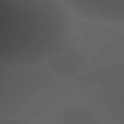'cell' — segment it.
Returning <instances> with one entry per match:
<instances>
[{
    "mask_svg": "<svg viewBox=\"0 0 124 124\" xmlns=\"http://www.w3.org/2000/svg\"><path fill=\"white\" fill-rule=\"evenodd\" d=\"M72 13L60 0H0V61L25 67L47 61L70 39Z\"/></svg>",
    "mask_w": 124,
    "mask_h": 124,
    "instance_id": "obj_1",
    "label": "cell"
},
{
    "mask_svg": "<svg viewBox=\"0 0 124 124\" xmlns=\"http://www.w3.org/2000/svg\"><path fill=\"white\" fill-rule=\"evenodd\" d=\"M72 15L79 18L105 22H124V0H60Z\"/></svg>",
    "mask_w": 124,
    "mask_h": 124,
    "instance_id": "obj_2",
    "label": "cell"
},
{
    "mask_svg": "<svg viewBox=\"0 0 124 124\" xmlns=\"http://www.w3.org/2000/svg\"><path fill=\"white\" fill-rule=\"evenodd\" d=\"M86 55L79 47H70L69 44L53 54L48 60V67L60 76H73L86 67Z\"/></svg>",
    "mask_w": 124,
    "mask_h": 124,
    "instance_id": "obj_3",
    "label": "cell"
},
{
    "mask_svg": "<svg viewBox=\"0 0 124 124\" xmlns=\"http://www.w3.org/2000/svg\"><path fill=\"white\" fill-rule=\"evenodd\" d=\"M53 121L57 124H96L101 123V118L92 108L72 105L57 112Z\"/></svg>",
    "mask_w": 124,
    "mask_h": 124,
    "instance_id": "obj_4",
    "label": "cell"
}]
</instances>
